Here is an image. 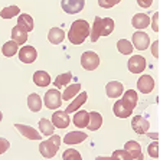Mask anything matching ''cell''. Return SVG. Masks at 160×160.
<instances>
[{
	"mask_svg": "<svg viewBox=\"0 0 160 160\" xmlns=\"http://www.w3.org/2000/svg\"><path fill=\"white\" fill-rule=\"evenodd\" d=\"M43 102H45V105H46V108H49V110H56V108H59L61 104H62V95H61L59 89L58 88L49 89L48 92L45 94Z\"/></svg>",
	"mask_w": 160,
	"mask_h": 160,
	"instance_id": "obj_3",
	"label": "cell"
},
{
	"mask_svg": "<svg viewBox=\"0 0 160 160\" xmlns=\"http://www.w3.org/2000/svg\"><path fill=\"white\" fill-rule=\"evenodd\" d=\"M59 146H61V137L52 134L51 138L45 140V142H41V144H39V152H41V154L43 157H46V159H52L56 154L58 149H59Z\"/></svg>",
	"mask_w": 160,
	"mask_h": 160,
	"instance_id": "obj_2",
	"label": "cell"
},
{
	"mask_svg": "<svg viewBox=\"0 0 160 160\" xmlns=\"http://www.w3.org/2000/svg\"><path fill=\"white\" fill-rule=\"evenodd\" d=\"M121 0H98V4L100 8H104V9H111L112 6L118 4Z\"/></svg>",
	"mask_w": 160,
	"mask_h": 160,
	"instance_id": "obj_37",
	"label": "cell"
},
{
	"mask_svg": "<svg viewBox=\"0 0 160 160\" xmlns=\"http://www.w3.org/2000/svg\"><path fill=\"white\" fill-rule=\"evenodd\" d=\"M157 49H159V41L154 42V43H153V48H152L153 56H154V58H157V56H159V52H157Z\"/></svg>",
	"mask_w": 160,
	"mask_h": 160,
	"instance_id": "obj_42",
	"label": "cell"
},
{
	"mask_svg": "<svg viewBox=\"0 0 160 160\" xmlns=\"http://www.w3.org/2000/svg\"><path fill=\"white\" fill-rule=\"evenodd\" d=\"M128 69L131 74H140L146 69V59L140 55H134L128 59Z\"/></svg>",
	"mask_w": 160,
	"mask_h": 160,
	"instance_id": "obj_8",
	"label": "cell"
},
{
	"mask_svg": "<svg viewBox=\"0 0 160 160\" xmlns=\"http://www.w3.org/2000/svg\"><path fill=\"white\" fill-rule=\"evenodd\" d=\"M87 98H88V94L87 92H81V94H78L77 95V98H75L74 101H72L71 104L67 107V110L65 111L68 112V114H71V112H74V111H77L81 105H84L87 102Z\"/></svg>",
	"mask_w": 160,
	"mask_h": 160,
	"instance_id": "obj_18",
	"label": "cell"
},
{
	"mask_svg": "<svg viewBox=\"0 0 160 160\" xmlns=\"http://www.w3.org/2000/svg\"><path fill=\"white\" fill-rule=\"evenodd\" d=\"M72 79V74L71 72H65V74H61L56 77V79L53 81V85L56 87V88L59 89L62 88V87H67L68 84H69V81Z\"/></svg>",
	"mask_w": 160,
	"mask_h": 160,
	"instance_id": "obj_31",
	"label": "cell"
},
{
	"mask_svg": "<svg viewBox=\"0 0 160 160\" xmlns=\"http://www.w3.org/2000/svg\"><path fill=\"white\" fill-rule=\"evenodd\" d=\"M117 49H118V52L123 53V55H130V53L133 52L134 46L127 41V39H120V41L117 42Z\"/></svg>",
	"mask_w": 160,
	"mask_h": 160,
	"instance_id": "obj_32",
	"label": "cell"
},
{
	"mask_svg": "<svg viewBox=\"0 0 160 160\" xmlns=\"http://www.w3.org/2000/svg\"><path fill=\"white\" fill-rule=\"evenodd\" d=\"M18 26H20L22 29H25L26 32H32L33 30V19L30 15H19V19H18Z\"/></svg>",
	"mask_w": 160,
	"mask_h": 160,
	"instance_id": "obj_23",
	"label": "cell"
},
{
	"mask_svg": "<svg viewBox=\"0 0 160 160\" xmlns=\"http://www.w3.org/2000/svg\"><path fill=\"white\" fill-rule=\"evenodd\" d=\"M131 25H133L136 29H146V28L150 25V18L144 13H137L134 15L133 19H131Z\"/></svg>",
	"mask_w": 160,
	"mask_h": 160,
	"instance_id": "obj_17",
	"label": "cell"
},
{
	"mask_svg": "<svg viewBox=\"0 0 160 160\" xmlns=\"http://www.w3.org/2000/svg\"><path fill=\"white\" fill-rule=\"evenodd\" d=\"M12 39H13L16 43H19V45L26 43V41H28V32L25 29H22L20 26H18V25H16V26L12 29Z\"/></svg>",
	"mask_w": 160,
	"mask_h": 160,
	"instance_id": "obj_19",
	"label": "cell"
},
{
	"mask_svg": "<svg viewBox=\"0 0 160 160\" xmlns=\"http://www.w3.org/2000/svg\"><path fill=\"white\" fill-rule=\"evenodd\" d=\"M124 150H126L128 154H130L131 160H143V154H142V147L137 142H127L124 146Z\"/></svg>",
	"mask_w": 160,
	"mask_h": 160,
	"instance_id": "obj_13",
	"label": "cell"
},
{
	"mask_svg": "<svg viewBox=\"0 0 160 160\" xmlns=\"http://www.w3.org/2000/svg\"><path fill=\"white\" fill-rule=\"evenodd\" d=\"M112 159H123V160H131L130 154L126 152V150H116L112 153Z\"/></svg>",
	"mask_w": 160,
	"mask_h": 160,
	"instance_id": "obj_38",
	"label": "cell"
},
{
	"mask_svg": "<svg viewBox=\"0 0 160 160\" xmlns=\"http://www.w3.org/2000/svg\"><path fill=\"white\" fill-rule=\"evenodd\" d=\"M136 2H137V4L140 6V8H143V9L150 8L152 3H153V0H136Z\"/></svg>",
	"mask_w": 160,
	"mask_h": 160,
	"instance_id": "obj_40",
	"label": "cell"
},
{
	"mask_svg": "<svg viewBox=\"0 0 160 160\" xmlns=\"http://www.w3.org/2000/svg\"><path fill=\"white\" fill-rule=\"evenodd\" d=\"M114 30V20L111 18L102 19V28H101V36H108Z\"/></svg>",
	"mask_w": 160,
	"mask_h": 160,
	"instance_id": "obj_33",
	"label": "cell"
},
{
	"mask_svg": "<svg viewBox=\"0 0 160 160\" xmlns=\"http://www.w3.org/2000/svg\"><path fill=\"white\" fill-rule=\"evenodd\" d=\"M147 152H149V156L153 157V159H157L159 157V143L154 142L152 144H149L147 147Z\"/></svg>",
	"mask_w": 160,
	"mask_h": 160,
	"instance_id": "obj_36",
	"label": "cell"
},
{
	"mask_svg": "<svg viewBox=\"0 0 160 160\" xmlns=\"http://www.w3.org/2000/svg\"><path fill=\"white\" fill-rule=\"evenodd\" d=\"M39 130H41V133L43 136H52L53 131H55V126L48 118H42L39 121Z\"/></svg>",
	"mask_w": 160,
	"mask_h": 160,
	"instance_id": "obj_30",
	"label": "cell"
},
{
	"mask_svg": "<svg viewBox=\"0 0 160 160\" xmlns=\"http://www.w3.org/2000/svg\"><path fill=\"white\" fill-rule=\"evenodd\" d=\"M112 112H114V116L120 117V118H127L133 114V108L128 107L123 100H118L116 101V104L112 107Z\"/></svg>",
	"mask_w": 160,
	"mask_h": 160,
	"instance_id": "obj_9",
	"label": "cell"
},
{
	"mask_svg": "<svg viewBox=\"0 0 160 160\" xmlns=\"http://www.w3.org/2000/svg\"><path fill=\"white\" fill-rule=\"evenodd\" d=\"M101 28H102V19L100 16L94 19V23H92V29L89 30V38L92 42H97L101 36Z\"/></svg>",
	"mask_w": 160,
	"mask_h": 160,
	"instance_id": "obj_22",
	"label": "cell"
},
{
	"mask_svg": "<svg viewBox=\"0 0 160 160\" xmlns=\"http://www.w3.org/2000/svg\"><path fill=\"white\" fill-rule=\"evenodd\" d=\"M152 28L154 32H159V13H154V16H153Z\"/></svg>",
	"mask_w": 160,
	"mask_h": 160,
	"instance_id": "obj_41",
	"label": "cell"
},
{
	"mask_svg": "<svg viewBox=\"0 0 160 160\" xmlns=\"http://www.w3.org/2000/svg\"><path fill=\"white\" fill-rule=\"evenodd\" d=\"M9 147H10V143L6 138H0V154H3L6 150H9Z\"/></svg>",
	"mask_w": 160,
	"mask_h": 160,
	"instance_id": "obj_39",
	"label": "cell"
},
{
	"mask_svg": "<svg viewBox=\"0 0 160 160\" xmlns=\"http://www.w3.org/2000/svg\"><path fill=\"white\" fill-rule=\"evenodd\" d=\"M133 45H134V48L138 49V51H146L147 46L150 45L149 35L146 33V32H142V30H137L133 35Z\"/></svg>",
	"mask_w": 160,
	"mask_h": 160,
	"instance_id": "obj_6",
	"label": "cell"
},
{
	"mask_svg": "<svg viewBox=\"0 0 160 160\" xmlns=\"http://www.w3.org/2000/svg\"><path fill=\"white\" fill-rule=\"evenodd\" d=\"M33 82L38 87H48L51 84V77L46 71H36L33 74Z\"/></svg>",
	"mask_w": 160,
	"mask_h": 160,
	"instance_id": "obj_21",
	"label": "cell"
},
{
	"mask_svg": "<svg viewBox=\"0 0 160 160\" xmlns=\"http://www.w3.org/2000/svg\"><path fill=\"white\" fill-rule=\"evenodd\" d=\"M131 127H133V130L137 134H146L147 130L150 128V123L144 118V117L136 116L133 120H131Z\"/></svg>",
	"mask_w": 160,
	"mask_h": 160,
	"instance_id": "obj_10",
	"label": "cell"
},
{
	"mask_svg": "<svg viewBox=\"0 0 160 160\" xmlns=\"http://www.w3.org/2000/svg\"><path fill=\"white\" fill-rule=\"evenodd\" d=\"M48 39H49V42L53 45L62 43V41L65 39V33H63V30L59 29V28H52L48 33Z\"/></svg>",
	"mask_w": 160,
	"mask_h": 160,
	"instance_id": "obj_25",
	"label": "cell"
},
{
	"mask_svg": "<svg viewBox=\"0 0 160 160\" xmlns=\"http://www.w3.org/2000/svg\"><path fill=\"white\" fill-rule=\"evenodd\" d=\"M62 159L63 160H81V154L78 153V150L68 149V150H65V152H63Z\"/></svg>",
	"mask_w": 160,
	"mask_h": 160,
	"instance_id": "obj_35",
	"label": "cell"
},
{
	"mask_svg": "<svg viewBox=\"0 0 160 160\" xmlns=\"http://www.w3.org/2000/svg\"><path fill=\"white\" fill-rule=\"evenodd\" d=\"M20 13V9L18 6H9V8H4L3 10L0 12V18L2 19H12L18 16Z\"/></svg>",
	"mask_w": 160,
	"mask_h": 160,
	"instance_id": "obj_34",
	"label": "cell"
},
{
	"mask_svg": "<svg viewBox=\"0 0 160 160\" xmlns=\"http://www.w3.org/2000/svg\"><path fill=\"white\" fill-rule=\"evenodd\" d=\"M38 58V52L33 46H22L19 49V59L23 63H32Z\"/></svg>",
	"mask_w": 160,
	"mask_h": 160,
	"instance_id": "obj_7",
	"label": "cell"
},
{
	"mask_svg": "<svg viewBox=\"0 0 160 160\" xmlns=\"http://www.w3.org/2000/svg\"><path fill=\"white\" fill-rule=\"evenodd\" d=\"M81 65L87 71H94V69H97L98 65H100V58H98V55L95 52H92V51H87V52H84L81 56Z\"/></svg>",
	"mask_w": 160,
	"mask_h": 160,
	"instance_id": "obj_4",
	"label": "cell"
},
{
	"mask_svg": "<svg viewBox=\"0 0 160 160\" xmlns=\"http://www.w3.org/2000/svg\"><path fill=\"white\" fill-rule=\"evenodd\" d=\"M137 88H138V91L143 94L152 92L153 88H154V79H153L150 75H143L137 81Z\"/></svg>",
	"mask_w": 160,
	"mask_h": 160,
	"instance_id": "obj_14",
	"label": "cell"
},
{
	"mask_svg": "<svg viewBox=\"0 0 160 160\" xmlns=\"http://www.w3.org/2000/svg\"><path fill=\"white\" fill-rule=\"evenodd\" d=\"M101 124H102V116H101L100 112L97 111H91L89 112V120H88V128L91 131H95L98 130L101 127Z\"/></svg>",
	"mask_w": 160,
	"mask_h": 160,
	"instance_id": "obj_20",
	"label": "cell"
},
{
	"mask_svg": "<svg viewBox=\"0 0 160 160\" xmlns=\"http://www.w3.org/2000/svg\"><path fill=\"white\" fill-rule=\"evenodd\" d=\"M79 91H81V84H72V85L67 87V88H65V91H63V94H62V100L63 101L72 100L74 97H77V95H78Z\"/></svg>",
	"mask_w": 160,
	"mask_h": 160,
	"instance_id": "obj_27",
	"label": "cell"
},
{
	"mask_svg": "<svg viewBox=\"0 0 160 160\" xmlns=\"http://www.w3.org/2000/svg\"><path fill=\"white\" fill-rule=\"evenodd\" d=\"M123 101L126 102L128 107H131L134 110V107L137 105L138 102V95L134 89H128L127 92H123Z\"/></svg>",
	"mask_w": 160,
	"mask_h": 160,
	"instance_id": "obj_29",
	"label": "cell"
},
{
	"mask_svg": "<svg viewBox=\"0 0 160 160\" xmlns=\"http://www.w3.org/2000/svg\"><path fill=\"white\" fill-rule=\"evenodd\" d=\"M88 120H89V112L84 111V110H81V111H77L74 116V124L78 128H84V127L88 126Z\"/></svg>",
	"mask_w": 160,
	"mask_h": 160,
	"instance_id": "obj_24",
	"label": "cell"
},
{
	"mask_svg": "<svg viewBox=\"0 0 160 160\" xmlns=\"http://www.w3.org/2000/svg\"><path fill=\"white\" fill-rule=\"evenodd\" d=\"M19 52V43H16L13 39L3 45V48H2V53H3L6 58H12L13 55Z\"/></svg>",
	"mask_w": 160,
	"mask_h": 160,
	"instance_id": "obj_26",
	"label": "cell"
},
{
	"mask_svg": "<svg viewBox=\"0 0 160 160\" xmlns=\"http://www.w3.org/2000/svg\"><path fill=\"white\" fill-rule=\"evenodd\" d=\"M15 127L18 128L19 133L22 134L23 137L29 138V140H41V138H42L41 133H38L33 127L25 126V124H15Z\"/></svg>",
	"mask_w": 160,
	"mask_h": 160,
	"instance_id": "obj_12",
	"label": "cell"
},
{
	"mask_svg": "<svg viewBox=\"0 0 160 160\" xmlns=\"http://www.w3.org/2000/svg\"><path fill=\"white\" fill-rule=\"evenodd\" d=\"M2 118H3V114H2V111H0V121H2Z\"/></svg>",
	"mask_w": 160,
	"mask_h": 160,
	"instance_id": "obj_43",
	"label": "cell"
},
{
	"mask_svg": "<svg viewBox=\"0 0 160 160\" xmlns=\"http://www.w3.org/2000/svg\"><path fill=\"white\" fill-rule=\"evenodd\" d=\"M28 105H29V110L32 112H38L41 111L42 108V100L38 94H30L28 97Z\"/></svg>",
	"mask_w": 160,
	"mask_h": 160,
	"instance_id": "obj_28",
	"label": "cell"
},
{
	"mask_svg": "<svg viewBox=\"0 0 160 160\" xmlns=\"http://www.w3.org/2000/svg\"><path fill=\"white\" fill-rule=\"evenodd\" d=\"M52 124L58 128H67L69 126V116L67 111H55L52 114Z\"/></svg>",
	"mask_w": 160,
	"mask_h": 160,
	"instance_id": "obj_11",
	"label": "cell"
},
{
	"mask_svg": "<svg viewBox=\"0 0 160 160\" xmlns=\"http://www.w3.org/2000/svg\"><path fill=\"white\" fill-rule=\"evenodd\" d=\"M89 30H91L89 29V23L87 22V20L78 19V20H75L71 25V28H69L68 39L74 45H81V43H84V41L89 36Z\"/></svg>",
	"mask_w": 160,
	"mask_h": 160,
	"instance_id": "obj_1",
	"label": "cell"
},
{
	"mask_svg": "<svg viewBox=\"0 0 160 160\" xmlns=\"http://www.w3.org/2000/svg\"><path fill=\"white\" fill-rule=\"evenodd\" d=\"M105 91H107L108 98H118L120 95L124 92V87H123V84L118 81H111L107 84Z\"/></svg>",
	"mask_w": 160,
	"mask_h": 160,
	"instance_id": "obj_15",
	"label": "cell"
},
{
	"mask_svg": "<svg viewBox=\"0 0 160 160\" xmlns=\"http://www.w3.org/2000/svg\"><path fill=\"white\" fill-rule=\"evenodd\" d=\"M62 9L68 15H75L84 9L85 6V0H62Z\"/></svg>",
	"mask_w": 160,
	"mask_h": 160,
	"instance_id": "obj_5",
	"label": "cell"
},
{
	"mask_svg": "<svg viewBox=\"0 0 160 160\" xmlns=\"http://www.w3.org/2000/svg\"><path fill=\"white\" fill-rule=\"evenodd\" d=\"M87 137L85 133H82V131H69V133L63 137V143H67V144H78V143H82Z\"/></svg>",
	"mask_w": 160,
	"mask_h": 160,
	"instance_id": "obj_16",
	"label": "cell"
}]
</instances>
